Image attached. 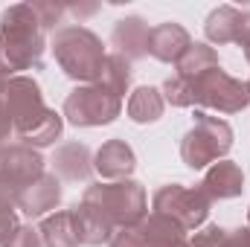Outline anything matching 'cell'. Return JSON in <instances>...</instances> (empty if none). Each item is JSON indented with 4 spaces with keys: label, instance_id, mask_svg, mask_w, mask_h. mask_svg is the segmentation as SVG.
Here are the masks:
<instances>
[{
    "label": "cell",
    "instance_id": "1",
    "mask_svg": "<svg viewBox=\"0 0 250 247\" xmlns=\"http://www.w3.org/2000/svg\"><path fill=\"white\" fill-rule=\"evenodd\" d=\"M0 102H3V108L12 120V128H15V134L23 145L35 148V151H41L47 145H56V140L64 131V117L44 105L41 84L32 76L6 79Z\"/></svg>",
    "mask_w": 250,
    "mask_h": 247
},
{
    "label": "cell",
    "instance_id": "2",
    "mask_svg": "<svg viewBox=\"0 0 250 247\" xmlns=\"http://www.w3.org/2000/svg\"><path fill=\"white\" fill-rule=\"evenodd\" d=\"M47 50V32L32 3H15L0 15V76H26L41 70Z\"/></svg>",
    "mask_w": 250,
    "mask_h": 247
},
{
    "label": "cell",
    "instance_id": "3",
    "mask_svg": "<svg viewBox=\"0 0 250 247\" xmlns=\"http://www.w3.org/2000/svg\"><path fill=\"white\" fill-rule=\"evenodd\" d=\"M50 47H53V56L64 70V76L79 82V84H93L102 73L105 59H108L102 38L93 29L79 26V23L59 26L53 32Z\"/></svg>",
    "mask_w": 250,
    "mask_h": 247
},
{
    "label": "cell",
    "instance_id": "4",
    "mask_svg": "<svg viewBox=\"0 0 250 247\" xmlns=\"http://www.w3.org/2000/svg\"><path fill=\"white\" fill-rule=\"evenodd\" d=\"M233 148V128L227 120H218L207 111L195 114V123L181 140V160L189 169H209L215 160H224Z\"/></svg>",
    "mask_w": 250,
    "mask_h": 247
},
{
    "label": "cell",
    "instance_id": "5",
    "mask_svg": "<svg viewBox=\"0 0 250 247\" xmlns=\"http://www.w3.org/2000/svg\"><path fill=\"white\" fill-rule=\"evenodd\" d=\"M84 198H90L111 221L114 227H131L140 224L148 215V198L146 189L137 181H114V184H93L84 189Z\"/></svg>",
    "mask_w": 250,
    "mask_h": 247
},
{
    "label": "cell",
    "instance_id": "6",
    "mask_svg": "<svg viewBox=\"0 0 250 247\" xmlns=\"http://www.w3.org/2000/svg\"><path fill=\"white\" fill-rule=\"evenodd\" d=\"M123 114V99L105 90L102 84H76L64 99L62 117L76 128H99L111 125Z\"/></svg>",
    "mask_w": 250,
    "mask_h": 247
},
{
    "label": "cell",
    "instance_id": "7",
    "mask_svg": "<svg viewBox=\"0 0 250 247\" xmlns=\"http://www.w3.org/2000/svg\"><path fill=\"white\" fill-rule=\"evenodd\" d=\"M192 93H195V105L218 111V114H242L250 105L248 82L233 79L221 67H212L204 76H198L192 82Z\"/></svg>",
    "mask_w": 250,
    "mask_h": 247
},
{
    "label": "cell",
    "instance_id": "8",
    "mask_svg": "<svg viewBox=\"0 0 250 247\" xmlns=\"http://www.w3.org/2000/svg\"><path fill=\"white\" fill-rule=\"evenodd\" d=\"M44 172L47 169H44L41 151H35L23 143L0 145V198L15 204Z\"/></svg>",
    "mask_w": 250,
    "mask_h": 247
},
{
    "label": "cell",
    "instance_id": "9",
    "mask_svg": "<svg viewBox=\"0 0 250 247\" xmlns=\"http://www.w3.org/2000/svg\"><path fill=\"white\" fill-rule=\"evenodd\" d=\"M151 206H154V212L169 215L172 221H178L189 233V230H198L207 221L212 204L207 201V195L198 186L192 189V186H184V184H166L154 192Z\"/></svg>",
    "mask_w": 250,
    "mask_h": 247
},
{
    "label": "cell",
    "instance_id": "10",
    "mask_svg": "<svg viewBox=\"0 0 250 247\" xmlns=\"http://www.w3.org/2000/svg\"><path fill=\"white\" fill-rule=\"evenodd\" d=\"M207 41L209 44H245L250 38V9H236V6H218L209 12L204 23Z\"/></svg>",
    "mask_w": 250,
    "mask_h": 247
},
{
    "label": "cell",
    "instance_id": "11",
    "mask_svg": "<svg viewBox=\"0 0 250 247\" xmlns=\"http://www.w3.org/2000/svg\"><path fill=\"white\" fill-rule=\"evenodd\" d=\"M198 189L207 195L209 204L215 201H230V198H239L245 192V172L239 163L233 160H215L207 172H204V181L198 184Z\"/></svg>",
    "mask_w": 250,
    "mask_h": 247
},
{
    "label": "cell",
    "instance_id": "12",
    "mask_svg": "<svg viewBox=\"0 0 250 247\" xmlns=\"http://www.w3.org/2000/svg\"><path fill=\"white\" fill-rule=\"evenodd\" d=\"M137 169V157H134V148L125 143V140H108L96 148L93 154V172L105 181V184H114V181H128L131 172Z\"/></svg>",
    "mask_w": 250,
    "mask_h": 247
},
{
    "label": "cell",
    "instance_id": "13",
    "mask_svg": "<svg viewBox=\"0 0 250 247\" xmlns=\"http://www.w3.org/2000/svg\"><path fill=\"white\" fill-rule=\"evenodd\" d=\"M59 204H62V181L53 172H44L35 184L15 201V206L26 218H47L50 212H56Z\"/></svg>",
    "mask_w": 250,
    "mask_h": 247
},
{
    "label": "cell",
    "instance_id": "14",
    "mask_svg": "<svg viewBox=\"0 0 250 247\" xmlns=\"http://www.w3.org/2000/svg\"><path fill=\"white\" fill-rule=\"evenodd\" d=\"M189 47H192V35L187 32V26H181L175 21L157 23L148 32V56L163 64H178Z\"/></svg>",
    "mask_w": 250,
    "mask_h": 247
},
{
    "label": "cell",
    "instance_id": "15",
    "mask_svg": "<svg viewBox=\"0 0 250 247\" xmlns=\"http://www.w3.org/2000/svg\"><path fill=\"white\" fill-rule=\"evenodd\" d=\"M73 218H76V230H79V239L82 245L87 247H99V245H108L111 236H114V221L90 201L82 195V201L73 206Z\"/></svg>",
    "mask_w": 250,
    "mask_h": 247
},
{
    "label": "cell",
    "instance_id": "16",
    "mask_svg": "<svg viewBox=\"0 0 250 247\" xmlns=\"http://www.w3.org/2000/svg\"><path fill=\"white\" fill-rule=\"evenodd\" d=\"M148 32H151V26L140 15H125V18H120L114 23L111 41H114L117 53L134 64L148 56Z\"/></svg>",
    "mask_w": 250,
    "mask_h": 247
},
{
    "label": "cell",
    "instance_id": "17",
    "mask_svg": "<svg viewBox=\"0 0 250 247\" xmlns=\"http://www.w3.org/2000/svg\"><path fill=\"white\" fill-rule=\"evenodd\" d=\"M50 166H53V175H56L59 181L82 184V181H87L90 172H93V154H90V148H87L84 143H64V145L56 148Z\"/></svg>",
    "mask_w": 250,
    "mask_h": 247
},
{
    "label": "cell",
    "instance_id": "18",
    "mask_svg": "<svg viewBox=\"0 0 250 247\" xmlns=\"http://www.w3.org/2000/svg\"><path fill=\"white\" fill-rule=\"evenodd\" d=\"M38 236H41V247H79L82 245L73 209H56L47 218H41Z\"/></svg>",
    "mask_w": 250,
    "mask_h": 247
},
{
    "label": "cell",
    "instance_id": "19",
    "mask_svg": "<svg viewBox=\"0 0 250 247\" xmlns=\"http://www.w3.org/2000/svg\"><path fill=\"white\" fill-rule=\"evenodd\" d=\"M140 230H143L146 247H181L187 242V230L178 221H172L169 215H160V212H148L140 221Z\"/></svg>",
    "mask_w": 250,
    "mask_h": 247
},
{
    "label": "cell",
    "instance_id": "20",
    "mask_svg": "<svg viewBox=\"0 0 250 247\" xmlns=\"http://www.w3.org/2000/svg\"><path fill=\"white\" fill-rule=\"evenodd\" d=\"M125 111H128V120H131V123L151 125V123H157V120L163 117V111H166V99H163V93H160L157 87H148V84H146V87L131 90Z\"/></svg>",
    "mask_w": 250,
    "mask_h": 247
},
{
    "label": "cell",
    "instance_id": "21",
    "mask_svg": "<svg viewBox=\"0 0 250 247\" xmlns=\"http://www.w3.org/2000/svg\"><path fill=\"white\" fill-rule=\"evenodd\" d=\"M212 67H221L218 53H215L209 44L192 41V47L181 56V62L175 64V76H181V79H187V82H195L198 76H204V73L212 70Z\"/></svg>",
    "mask_w": 250,
    "mask_h": 247
},
{
    "label": "cell",
    "instance_id": "22",
    "mask_svg": "<svg viewBox=\"0 0 250 247\" xmlns=\"http://www.w3.org/2000/svg\"><path fill=\"white\" fill-rule=\"evenodd\" d=\"M131 76H134L131 62L123 59L120 53H108V59H105V64H102V73H99L96 84H102L105 90H111L114 96L123 99L125 93L131 90Z\"/></svg>",
    "mask_w": 250,
    "mask_h": 247
},
{
    "label": "cell",
    "instance_id": "23",
    "mask_svg": "<svg viewBox=\"0 0 250 247\" xmlns=\"http://www.w3.org/2000/svg\"><path fill=\"white\" fill-rule=\"evenodd\" d=\"M163 99L172 105V108H192L195 105V93H192V82L181 79V76H169L160 87Z\"/></svg>",
    "mask_w": 250,
    "mask_h": 247
},
{
    "label": "cell",
    "instance_id": "24",
    "mask_svg": "<svg viewBox=\"0 0 250 247\" xmlns=\"http://www.w3.org/2000/svg\"><path fill=\"white\" fill-rule=\"evenodd\" d=\"M21 230V221H18V206L6 198H0V247H6L15 233Z\"/></svg>",
    "mask_w": 250,
    "mask_h": 247
},
{
    "label": "cell",
    "instance_id": "25",
    "mask_svg": "<svg viewBox=\"0 0 250 247\" xmlns=\"http://www.w3.org/2000/svg\"><path fill=\"white\" fill-rule=\"evenodd\" d=\"M32 9H35V15L41 21L44 32H56L62 18L67 15V6H62V3H32Z\"/></svg>",
    "mask_w": 250,
    "mask_h": 247
},
{
    "label": "cell",
    "instance_id": "26",
    "mask_svg": "<svg viewBox=\"0 0 250 247\" xmlns=\"http://www.w3.org/2000/svg\"><path fill=\"white\" fill-rule=\"evenodd\" d=\"M108 247H146L140 224H131V227H117V230H114V236H111V242H108Z\"/></svg>",
    "mask_w": 250,
    "mask_h": 247
},
{
    "label": "cell",
    "instance_id": "27",
    "mask_svg": "<svg viewBox=\"0 0 250 247\" xmlns=\"http://www.w3.org/2000/svg\"><path fill=\"white\" fill-rule=\"evenodd\" d=\"M224 236H227L224 227H218V224H207L204 230H195V236L189 239V245L192 247H221Z\"/></svg>",
    "mask_w": 250,
    "mask_h": 247
},
{
    "label": "cell",
    "instance_id": "28",
    "mask_svg": "<svg viewBox=\"0 0 250 247\" xmlns=\"http://www.w3.org/2000/svg\"><path fill=\"white\" fill-rule=\"evenodd\" d=\"M6 247H41L38 227H32V224H21V230L15 233V239H12Z\"/></svg>",
    "mask_w": 250,
    "mask_h": 247
},
{
    "label": "cell",
    "instance_id": "29",
    "mask_svg": "<svg viewBox=\"0 0 250 247\" xmlns=\"http://www.w3.org/2000/svg\"><path fill=\"white\" fill-rule=\"evenodd\" d=\"M221 247H250V227H239V230H227Z\"/></svg>",
    "mask_w": 250,
    "mask_h": 247
},
{
    "label": "cell",
    "instance_id": "30",
    "mask_svg": "<svg viewBox=\"0 0 250 247\" xmlns=\"http://www.w3.org/2000/svg\"><path fill=\"white\" fill-rule=\"evenodd\" d=\"M12 134H15L12 120H9V114H6V108H3V102H0V145H6Z\"/></svg>",
    "mask_w": 250,
    "mask_h": 247
},
{
    "label": "cell",
    "instance_id": "31",
    "mask_svg": "<svg viewBox=\"0 0 250 247\" xmlns=\"http://www.w3.org/2000/svg\"><path fill=\"white\" fill-rule=\"evenodd\" d=\"M96 12V6H67V15H76L79 21L84 18V15H93Z\"/></svg>",
    "mask_w": 250,
    "mask_h": 247
},
{
    "label": "cell",
    "instance_id": "32",
    "mask_svg": "<svg viewBox=\"0 0 250 247\" xmlns=\"http://www.w3.org/2000/svg\"><path fill=\"white\" fill-rule=\"evenodd\" d=\"M242 50H245V59H248V64H250V38L242 44Z\"/></svg>",
    "mask_w": 250,
    "mask_h": 247
},
{
    "label": "cell",
    "instance_id": "33",
    "mask_svg": "<svg viewBox=\"0 0 250 247\" xmlns=\"http://www.w3.org/2000/svg\"><path fill=\"white\" fill-rule=\"evenodd\" d=\"M3 87H6V76H0V96H3Z\"/></svg>",
    "mask_w": 250,
    "mask_h": 247
},
{
    "label": "cell",
    "instance_id": "34",
    "mask_svg": "<svg viewBox=\"0 0 250 247\" xmlns=\"http://www.w3.org/2000/svg\"><path fill=\"white\" fill-rule=\"evenodd\" d=\"M181 247H192V245H189V239H187V242H184V245H181Z\"/></svg>",
    "mask_w": 250,
    "mask_h": 247
},
{
    "label": "cell",
    "instance_id": "35",
    "mask_svg": "<svg viewBox=\"0 0 250 247\" xmlns=\"http://www.w3.org/2000/svg\"><path fill=\"white\" fill-rule=\"evenodd\" d=\"M248 227H250V209H248Z\"/></svg>",
    "mask_w": 250,
    "mask_h": 247
},
{
    "label": "cell",
    "instance_id": "36",
    "mask_svg": "<svg viewBox=\"0 0 250 247\" xmlns=\"http://www.w3.org/2000/svg\"><path fill=\"white\" fill-rule=\"evenodd\" d=\"M248 90H250V79H248Z\"/></svg>",
    "mask_w": 250,
    "mask_h": 247
}]
</instances>
